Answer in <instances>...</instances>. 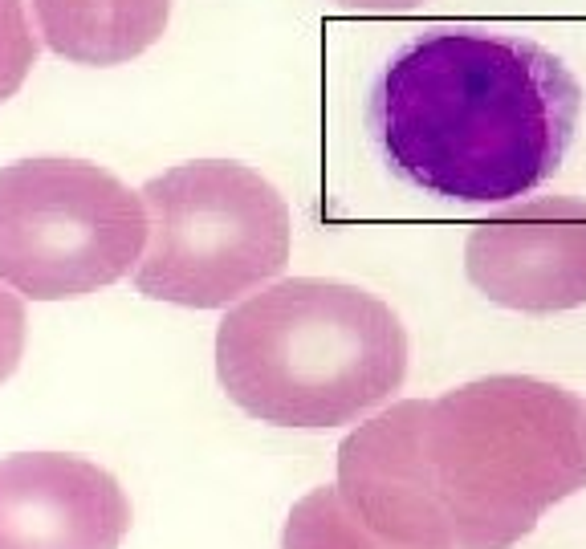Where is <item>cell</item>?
<instances>
[{
	"label": "cell",
	"mask_w": 586,
	"mask_h": 549,
	"mask_svg": "<svg viewBox=\"0 0 586 549\" xmlns=\"http://www.w3.org/2000/svg\"><path fill=\"white\" fill-rule=\"evenodd\" d=\"M582 86L546 45L481 25H432L379 70L367 131L391 175L452 204H505L562 167Z\"/></svg>",
	"instance_id": "cell-1"
},
{
	"label": "cell",
	"mask_w": 586,
	"mask_h": 549,
	"mask_svg": "<svg viewBox=\"0 0 586 549\" xmlns=\"http://www.w3.org/2000/svg\"><path fill=\"white\" fill-rule=\"evenodd\" d=\"M407 375V330L375 293L289 277L232 305L216 330V379L261 423L338 427L387 403Z\"/></svg>",
	"instance_id": "cell-2"
},
{
	"label": "cell",
	"mask_w": 586,
	"mask_h": 549,
	"mask_svg": "<svg viewBox=\"0 0 586 549\" xmlns=\"http://www.w3.org/2000/svg\"><path fill=\"white\" fill-rule=\"evenodd\" d=\"M420 448L456 549H509L586 488V403L530 375L473 379L424 403Z\"/></svg>",
	"instance_id": "cell-3"
},
{
	"label": "cell",
	"mask_w": 586,
	"mask_h": 549,
	"mask_svg": "<svg viewBox=\"0 0 586 549\" xmlns=\"http://www.w3.org/2000/svg\"><path fill=\"white\" fill-rule=\"evenodd\" d=\"M147 244L135 289L184 310H220L289 261V208L273 183L228 159L180 163L143 183Z\"/></svg>",
	"instance_id": "cell-4"
},
{
	"label": "cell",
	"mask_w": 586,
	"mask_h": 549,
	"mask_svg": "<svg viewBox=\"0 0 586 549\" xmlns=\"http://www.w3.org/2000/svg\"><path fill=\"white\" fill-rule=\"evenodd\" d=\"M147 244V208L86 159L0 167V285L29 301L90 297L123 281Z\"/></svg>",
	"instance_id": "cell-5"
},
{
	"label": "cell",
	"mask_w": 586,
	"mask_h": 549,
	"mask_svg": "<svg viewBox=\"0 0 586 549\" xmlns=\"http://www.w3.org/2000/svg\"><path fill=\"white\" fill-rule=\"evenodd\" d=\"M464 273L489 301L521 314L586 305V200H521L468 232Z\"/></svg>",
	"instance_id": "cell-6"
},
{
	"label": "cell",
	"mask_w": 586,
	"mask_h": 549,
	"mask_svg": "<svg viewBox=\"0 0 586 549\" xmlns=\"http://www.w3.org/2000/svg\"><path fill=\"white\" fill-rule=\"evenodd\" d=\"M424 399H403L359 423L338 448V497L395 549H456L420 448Z\"/></svg>",
	"instance_id": "cell-7"
},
{
	"label": "cell",
	"mask_w": 586,
	"mask_h": 549,
	"mask_svg": "<svg viewBox=\"0 0 586 549\" xmlns=\"http://www.w3.org/2000/svg\"><path fill=\"white\" fill-rule=\"evenodd\" d=\"M131 505L119 480L66 452L0 460V549H119Z\"/></svg>",
	"instance_id": "cell-8"
},
{
	"label": "cell",
	"mask_w": 586,
	"mask_h": 549,
	"mask_svg": "<svg viewBox=\"0 0 586 549\" xmlns=\"http://www.w3.org/2000/svg\"><path fill=\"white\" fill-rule=\"evenodd\" d=\"M41 41L74 66H123L147 53L171 17V0H29Z\"/></svg>",
	"instance_id": "cell-9"
},
{
	"label": "cell",
	"mask_w": 586,
	"mask_h": 549,
	"mask_svg": "<svg viewBox=\"0 0 586 549\" xmlns=\"http://www.w3.org/2000/svg\"><path fill=\"white\" fill-rule=\"evenodd\" d=\"M281 549H395V545L375 537L355 513H350L334 484L330 488L322 484L289 509Z\"/></svg>",
	"instance_id": "cell-10"
},
{
	"label": "cell",
	"mask_w": 586,
	"mask_h": 549,
	"mask_svg": "<svg viewBox=\"0 0 586 549\" xmlns=\"http://www.w3.org/2000/svg\"><path fill=\"white\" fill-rule=\"evenodd\" d=\"M37 61V37L21 0H0V102L13 98Z\"/></svg>",
	"instance_id": "cell-11"
},
{
	"label": "cell",
	"mask_w": 586,
	"mask_h": 549,
	"mask_svg": "<svg viewBox=\"0 0 586 549\" xmlns=\"http://www.w3.org/2000/svg\"><path fill=\"white\" fill-rule=\"evenodd\" d=\"M21 338H25V318L17 297H9L0 289V379L13 375V366L21 358Z\"/></svg>",
	"instance_id": "cell-12"
},
{
	"label": "cell",
	"mask_w": 586,
	"mask_h": 549,
	"mask_svg": "<svg viewBox=\"0 0 586 549\" xmlns=\"http://www.w3.org/2000/svg\"><path fill=\"white\" fill-rule=\"evenodd\" d=\"M342 9H355V13H407V9H420L424 0H334Z\"/></svg>",
	"instance_id": "cell-13"
}]
</instances>
